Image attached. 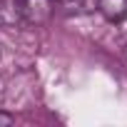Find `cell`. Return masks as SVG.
I'll return each instance as SVG.
<instances>
[{
	"label": "cell",
	"instance_id": "obj_1",
	"mask_svg": "<svg viewBox=\"0 0 127 127\" xmlns=\"http://www.w3.org/2000/svg\"><path fill=\"white\" fill-rule=\"evenodd\" d=\"M20 18L30 25H42L52 15V0H18Z\"/></svg>",
	"mask_w": 127,
	"mask_h": 127
},
{
	"label": "cell",
	"instance_id": "obj_2",
	"mask_svg": "<svg viewBox=\"0 0 127 127\" xmlns=\"http://www.w3.org/2000/svg\"><path fill=\"white\" fill-rule=\"evenodd\" d=\"M97 10L105 20L120 23L127 15V0H97Z\"/></svg>",
	"mask_w": 127,
	"mask_h": 127
},
{
	"label": "cell",
	"instance_id": "obj_3",
	"mask_svg": "<svg viewBox=\"0 0 127 127\" xmlns=\"http://www.w3.org/2000/svg\"><path fill=\"white\" fill-rule=\"evenodd\" d=\"M20 8L18 0H0V25H15L20 23Z\"/></svg>",
	"mask_w": 127,
	"mask_h": 127
},
{
	"label": "cell",
	"instance_id": "obj_4",
	"mask_svg": "<svg viewBox=\"0 0 127 127\" xmlns=\"http://www.w3.org/2000/svg\"><path fill=\"white\" fill-rule=\"evenodd\" d=\"M13 122H15V117H13V115L0 112V127H8V125H13Z\"/></svg>",
	"mask_w": 127,
	"mask_h": 127
},
{
	"label": "cell",
	"instance_id": "obj_5",
	"mask_svg": "<svg viewBox=\"0 0 127 127\" xmlns=\"http://www.w3.org/2000/svg\"><path fill=\"white\" fill-rule=\"evenodd\" d=\"M0 57H3V42H0Z\"/></svg>",
	"mask_w": 127,
	"mask_h": 127
},
{
	"label": "cell",
	"instance_id": "obj_6",
	"mask_svg": "<svg viewBox=\"0 0 127 127\" xmlns=\"http://www.w3.org/2000/svg\"><path fill=\"white\" fill-rule=\"evenodd\" d=\"M125 57H127V45H125Z\"/></svg>",
	"mask_w": 127,
	"mask_h": 127
},
{
	"label": "cell",
	"instance_id": "obj_7",
	"mask_svg": "<svg viewBox=\"0 0 127 127\" xmlns=\"http://www.w3.org/2000/svg\"><path fill=\"white\" fill-rule=\"evenodd\" d=\"M62 3H70V0H62Z\"/></svg>",
	"mask_w": 127,
	"mask_h": 127
}]
</instances>
